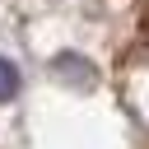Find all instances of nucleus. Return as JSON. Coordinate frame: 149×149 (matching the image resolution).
I'll use <instances>...</instances> for the list:
<instances>
[{
	"label": "nucleus",
	"instance_id": "f257e3e1",
	"mask_svg": "<svg viewBox=\"0 0 149 149\" xmlns=\"http://www.w3.org/2000/svg\"><path fill=\"white\" fill-rule=\"evenodd\" d=\"M19 88H23V74H19V65L0 56V102H9V98H19Z\"/></svg>",
	"mask_w": 149,
	"mask_h": 149
}]
</instances>
